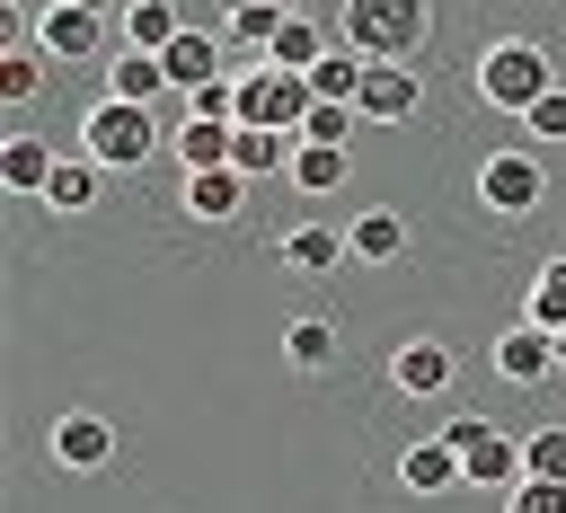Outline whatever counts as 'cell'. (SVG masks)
I'll use <instances>...</instances> for the list:
<instances>
[{
	"label": "cell",
	"mask_w": 566,
	"mask_h": 513,
	"mask_svg": "<svg viewBox=\"0 0 566 513\" xmlns=\"http://www.w3.org/2000/svg\"><path fill=\"white\" fill-rule=\"evenodd\" d=\"M522 478H557V486H566V425L522 433Z\"/></svg>",
	"instance_id": "cell-28"
},
{
	"label": "cell",
	"mask_w": 566,
	"mask_h": 513,
	"mask_svg": "<svg viewBox=\"0 0 566 513\" xmlns=\"http://www.w3.org/2000/svg\"><path fill=\"white\" fill-rule=\"evenodd\" d=\"M230 88H239V124H256V133H301L310 106H318L310 80H292V71H274V62H239Z\"/></svg>",
	"instance_id": "cell-4"
},
{
	"label": "cell",
	"mask_w": 566,
	"mask_h": 513,
	"mask_svg": "<svg viewBox=\"0 0 566 513\" xmlns=\"http://www.w3.org/2000/svg\"><path fill=\"white\" fill-rule=\"evenodd\" d=\"M292 150H301V133H256V124H239L230 168H239V177H292Z\"/></svg>",
	"instance_id": "cell-20"
},
{
	"label": "cell",
	"mask_w": 566,
	"mask_h": 513,
	"mask_svg": "<svg viewBox=\"0 0 566 513\" xmlns=\"http://www.w3.org/2000/svg\"><path fill=\"white\" fill-rule=\"evenodd\" d=\"M97 186H106V168H97V159H62V168H53V186H44V203H53V212H88V203H97Z\"/></svg>",
	"instance_id": "cell-24"
},
{
	"label": "cell",
	"mask_w": 566,
	"mask_h": 513,
	"mask_svg": "<svg viewBox=\"0 0 566 513\" xmlns=\"http://www.w3.org/2000/svg\"><path fill=\"white\" fill-rule=\"evenodd\" d=\"M504 513H566V486H557V478H522V486L504 495Z\"/></svg>",
	"instance_id": "cell-31"
},
{
	"label": "cell",
	"mask_w": 566,
	"mask_h": 513,
	"mask_svg": "<svg viewBox=\"0 0 566 513\" xmlns=\"http://www.w3.org/2000/svg\"><path fill=\"white\" fill-rule=\"evenodd\" d=\"M283 363H292V371H327V363H336V327H327L318 310H301V318L283 327Z\"/></svg>",
	"instance_id": "cell-23"
},
{
	"label": "cell",
	"mask_w": 566,
	"mask_h": 513,
	"mask_svg": "<svg viewBox=\"0 0 566 513\" xmlns=\"http://www.w3.org/2000/svg\"><path fill=\"white\" fill-rule=\"evenodd\" d=\"M106 35H115V18H88V9H71V0H44V9H35V53H44V62H97Z\"/></svg>",
	"instance_id": "cell-5"
},
{
	"label": "cell",
	"mask_w": 566,
	"mask_h": 513,
	"mask_svg": "<svg viewBox=\"0 0 566 513\" xmlns=\"http://www.w3.org/2000/svg\"><path fill=\"white\" fill-rule=\"evenodd\" d=\"M354 124H363L354 106H310V124H301V142H327V150H345V142H354Z\"/></svg>",
	"instance_id": "cell-30"
},
{
	"label": "cell",
	"mask_w": 566,
	"mask_h": 513,
	"mask_svg": "<svg viewBox=\"0 0 566 513\" xmlns=\"http://www.w3.org/2000/svg\"><path fill=\"white\" fill-rule=\"evenodd\" d=\"M35 88H44V53H18V44H9V53H0V97H9V106H35Z\"/></svg>",
	"instance_id": "cell-29"
},
{
	"label": "cell",
	"mask_w": 566,
	"mask_h": 513,
	"mask_svg": "<svg viewBox=\"0 0 566 513\" xmlns=\"http://www.w3.org/2000/svg\"><path fill=\"white\" fill-rule=\"evenodd\" d=\"M115 35L133 44V53H168L186 27H177V0H124V18H115Z\"/></svg>",
	"instance_id": "cell-19"
},
{
	"label": "cell",
	"mask_w": 566,
	"mask_h": 513,
	"mask_svg": "<svg viewBox=\"0 0 566 513\" xmlns=\"http://www.w3.org/2000/svg\"><path fill=\"white\" fill-rule=\"evenodd\" d=\"M345 248H354L363 265H398V256H407V212H389V203L354 212V221H345Z\"/></svg>",
	"instance_id": "cell-15"
},
{
	"label": "cell",
	"mask_w": 566,
	"mask_h": 513,
	"mask_svg": "<svg viewBox=\"0 0 566 513\" xmlns=\"http://www.w3.org/2000/svg\"><path fill=\"white\" fill-rule=\"evenodd\" d=\"M159 150V106H124V97H97L80 115V159L97 168H142Z\"/></svg>",
	"instance_id": "cell-3"
},
{
	"label": "cell",
	"mask_w": 566,
	"mask_h": 513,
	"mask_svg": "<svg viewBox=\"0 0 566 513\" xmlns=\"http://www.w3.org/2000/svg\"><path fill=\"white\" fill-rule=\"evenodd\" d=\"M71 9H88V18H124V0H71Z\"/></svg>",
	"instance_id": "cell-33"
},
{
	"label": "cell",
	"mask_w": 566,
	"mask_h": 513,
	"mask_svg": "<svg viewBox=\"0 0 566 513\" xmlns=\"http://www.w3.org/2000/svg\"><path fill=\"white\" fill-rule=\"evenodd\" d=\"M522 124H531V142H539V150H548V142H566V88H548V97H539Z\"/></svg>",
	"instance_id": "cell-32"
},
{
	"label": "cell",
	"mask_w": 566,
	"mask_h": 513,
	"mask_svg": "<svg viewBox=\"0 0 566 513\" xmlns=\"http://www.w3.org/2000/svg\"><path fill=\"white\" fill-rule=\"evenodd\" d=\"M539 195H548L539 150H495V159H478V203H486V212H539Z\"/></svg>",
	"instance_id": "cell-6"
},
{
	"label": "cell",
	"mask_w": 566,
	"mask_h": 513,
	"mask_svg": "<svg viewBox=\"0 0 566 513\" xmlns=\"http://www.w3.org/2000/svg\"><path fill=\"white\" fill-rule=\"evenodd\" d=\"M221 27H230V44H256V62H265V44L283 35V9H265V0H221Z\"/></svg>",
	"instance_id": "cell-25"
},
{
	"label": "cell",
	"mask_w": 566,
	"mask_h": 513,
	"mask_svg": "<svg viewBox=\"0 0 566 513\" xmlns=\"http://www.w3.org/2000/svg\"><path fill=\"white\" fill-rule=\"evenodd\" d=\"M398 486H407V495H451V486H469V469H460V451H451L442 433H424V442L398 451Z\"/></svg>",
	"instance_id": "cell-10"
},
{
	"label": "cell",
	"mask_w": 566,
	"mask_h": 513,
	"mask_svg": "<svg viewBox=\"0 0 566 513\" xmlns=\"http://www.w3.org/2000/svg\"><path fill=\"white\" fill-rule=\"evenodd\" d=\"M389 380H398L407 398H442V389L460 380V363H451V345H442V336H407V345L389 354Z\"/></svg>",
	"instance_id": "cell-7"
},
{
	"label": "cell",
	"mask_w": 566,
	"mask_h": 513,
	"mask_svg": "<svg viewBox=\"0 0 566 513\" xmlns=\"http://www.w3.org/2000/svg\"><path fill=\"white\" fill-rule=\"evenodd\" d=\"M292 186H301V195H336V186H345V150L301 142V150H292Z\"/></svg>",
	"instance_id": "cell-27"
},
{
	"label": "cell",
	"mask_w": 566,
	"mask_h": 513,
	"mask_svg": "<svg viewBox=\"0 0 566 513\" xmlns=\"http://www.w3.org/2000/svg\"><path fill=\"white\" fill-rule=\"evenodd\" d=\"M354 248H345V230H327V221H292L283 230V265L292 274H336Z\"/></svg>",
	"instance_id": "cell-18"
},
{
	"label": "cell",
	"mask_w": 566,
	"mask_h": 513,
	"mask_svg": "<svg viewBox=\"0 0 566 513\" xmlns=\"http://www.w3.org/2000/svg\"><path fill=\"white\" fill-rule=\"evenodd\" d=\"M460 469H469V486H495V495H513V486H522V442L486 425V433L460 451Z\"/></svg>",
	"instance_id": "cell-16"
},
{
	"label": "cell",
	"mask_w": 566,
	"mask_h": 513,
	"mask_svg": "<svg viewBox=\"0 0 566 513\" xmlns=\"http://www.w3.org/2000/svg\"><path fill=\"white\" fill-rule=\"evenodd\" d=\"M106 97H124V106H159V97H177V88H168V62H159V53H133V44H124V53L106 62Z\"/></svg>",
	"instance_id": "cell-13"
},
{
	"label": "cell",
	"mask_w": 566,
	"mask_h": 513,
	"mask_svg": "<svg viewBox=\"0 0 566 513\" xmlns=\"http://www.w3.org/2000/svg\"><path fill=\"white\" fill-rule=\"evenodd\" d=\"M522 318H531V327H548V336L566 327V256H548V265L531 274V301H522Z\"/></svg>",
	"instance_id": "cell-26"
},
{
	"label": "cell",
	"mask_w": 566,
	"mask_h": 513,
	"mask_svg": "<svg viewBox=\"0 0 566 513\" xmlns=\"http://www.w3.org/2000/svg\"><path fill=\"white\" fill-rule=\"evenodd\" d=\"M53 168H62V159H53L44 133H9V142H0V186H9V195H44Z\"/></svg>",
	"instance_id": "cell-14"
},
{
	"label": "cell",
	"mask_w": 566,
	"mask_h": 513,
	"mask_svg": "<svg viewBox=\"0 0 566 513\" xmlns=\"http://www.w3.org/2000/svg\"><path fill=\"white\" fill-rule=\"evenodd\" d=\"M186 212L195 221H239L248 212V177L239 168H195L186 177Z\"/></svg>",
	"instance_id": "cell-17"
},
{
	"label": "cell",
	"mask_w": 566,
	"mask_h": 513,
	"mask_svg": "<svg viewBox=\"0 0 566 513\" xmlns=\"http://www.w3.org/2000/svg\"><path fill=\"white\" fill-rule=\"evenodd\" d=\"M557 371H566V327H557Z\"/></svg>",
	"instance_id": "cell-35"
},
{
	"label": "cell",
	"mask_w": 566,
	"mask_h": 513,
	"mask_svg": "<svg viewBox=\"0 0 566 513\" xmlns=\"http://www.w3.org/2000/svg\"><path fill=\"white\" fill-rule=\"evenodd\" d=\"M416 97H424V88H416V71H407V62H371V71H363L354 115H363V124H407V115H416Z\"/></svg>",
	"instance_id": "cell-9"
},
{
	"label": "cell",
	"mask_w": 566,
	"mask_h": 513,
	"mask_svg": "<svg viewBox=\"0 0 566 513\" xmlns=\"http://www.w3.org/2000/svg\"><path fill=\"white\" fill-rule=\"evenodd\" d=\"M495 371H504V380H548V371H557V336L531 327V318H513V327L495 336Z\"/></svg>",
	"instance_id": "cell-12"
},
{
	"label": "cell",
	"mask_w": 566,
	"mask_h": 513,
	"mask_svg": "<svg viewBox=\"0 0 566 513\" xmlns=\"http://www.w3.org/2000/svg\"><path fill=\"white\" fill-rule=\"evenodd\" d=\"M159 62H168V88H177V97H195V88L230 80V71H221V35H203V27H186V35H177Z\"/></svg>",
	"instance_id": "cell-11"
},
{
	"label": "cell",
	"mask_w": 566,
	"mask_h": 513,
	"mask_svg": "<svg viewBox=\"0 0 566 513\" xmlns=\"http://www.w3.org/2000/svg\"><path fill=\"white\" fill-rule=\"evenodd\" d=\"M548 88H557V71H548V53H539L531 35H504V44H486V53H478V97H486V106L531 115Z\"/></svg>",
	"instance_id": "cell-2"
},
{
	"label": "cell",
	"mask_w": 566,
	"mask_h": 513,
	"mask_svg": "<svg viewBox=\"0 0 566 513\" xmlns=\"http://www.w3.org/2000/svg\"><path fill=\"white\" fill-rule=\"evenodd\" d=\"M53 460H62L71 478H97V469L115 460V425H106V416H88V407H71V416L53 425Z\"/></svg>",
	"instance_id": "cell-8"
},
{
	"label": "cell",
	"mask_w": 566,
	"mask_h": 513,
	"mask_svg": "<svg viewBox=\"0 0 566 513\" xmlns=\"http://www.w3.org/2000/svg\"><path fill=\"white\" fill-rule=\"evenodd\" d=\"M363 71H371V62H363L354 44H336V53L310 71V97H318V106H354V97H363Z\"/></svg>",
	"instance_id": "cell-21"
},
{
	"label": "cell",
	"mask_w": 566,
	"mask_h": 513,
	"mask_svg": "<svg viewBox=\"0 0 566 513\" xmlns=\"http://www.w3.org/2000/svg\"><path fill=\"white\" fill-rule=\"evenodd\" d=\"M230 150H239V124H177V159H186V177L195 168H230Z\"/></svg>",
	"instance_id": "cell-22"
},
{
	"label": "cell",
	"mask_w": 566,
	"mask_h": 513,
	"mask_svg": "<svg viewBox=\"0 0 566 513\" xmlns=\"http://www.w3.org/2000/svg\"><path fill=\"white\" fill-rule=\"evenodd\" d=\"M265 9H283V18H301V0H265Z\"/></svg>",
	"instance_id": "cell-34"
},
{
	"label": "cell",
	"mask_w": 566,
	"mask_h": 513,
	"mask_svg": "<svg viewBox=\"0 0 566 513\" xmlns=\"http://www.w3.org/2000/svg\"><path fill=\"white\" fill-rule=\"evenodd\" d=\"M424 27H433L424 0H345L336 9V44H354L363 62H407L424 44Z\"/></svg>",
	"instance_id": "cell-1"
}]
</instances>
